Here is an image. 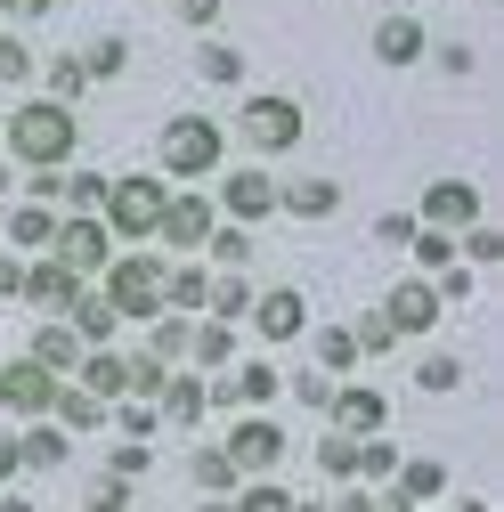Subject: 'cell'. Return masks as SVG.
<instances>
[{
    "label": "cell",
    "mask_w": 504,
    "mask_h": 512,
    "mask_svg": "<svg viewBox=\"0 0 504 512\" xmlns=\"http://www.w3.org/2000/svg\"><path fill=\"white\" fill-rule=\"evenodd\" d=\"M0 147H9V163H25V171H66L74 147H82V122L57 98H25L17 114H0Z\"/></svg>",
    "instance_id": "1"
},
{
    "label": "cell",
    "mask_w": 504,
    "mask_h": 512,
    "mask_svg": "<svg viewBox=\"0 0 504 512\" xmlns=\"http://www.w3.org/2000/svg\"><path fill=\"white\" fill-rule=\"evenodd\" d=\"M228 163V131L212 114H171L163 122V139H155V171L163 179H212Z\"/></svg>",
    "instance_id": "2"
},
{
    "label": "cell",
    "mask_w": 504,
    "mask_h": 512,
    "mask_svg": "<svg viewBox=\"0 0 504 512\" xmlns=\"http://www.w3.org/2000/svg\"><path fill=\"white\" fill-rule=\"evenodd\" d=\"M163 196H171V179H163V171H122V179L106 187L98 220L114 228V244H139V236H155V220H163Z\"/></svg>",
    "instance_id": "3"
},
{
    "label": "cell",
    "mask_w": 504,
    "mask_h": 512,
    "mask_svg": "<svg viewBox=\"0 0 504 512\" xmlns=\"http://www.w3.org/2000/svg\"><path fill=\"white\" fill-rule=\"evenodd\" d=\"M163 269H171V261H155V252H114V261L98 269L122 326H131V317H139V326H147V317H163Z\"/></svg>",
    "instance_id": "4"
},
{
    "label": "cell",
    "mask_w": 504,
    "mask_h": 512,
    "mask_svg": "<svg viewBox=\"0 0 504 512\" xmlns=\"http://www.w3.org/2000/svg\"><path fill=\"white\" fill-rule=\"evenodd\" d=\"M236 131L252 139V147H261V155H293L301 147V131H309V114H301V98H244L236 106Z\"/></svg>",
    "instance_id": "5"
},
{
    "label": "cell",
    "mask_w": 504,
    "mask_h": 512,
    "mask_svg": "<svg viewBox=\"0 0 504 512\" xmlns=\"http://www.w3.org/2000/svg\"><path fill=\"white\" fill-rule=\"evenodd\" d=\"M49 252H57V261H66L74 277H98L106 261H114V228L98 220V212H57V236H49Z\"/></svg>",
    "instance_id": "6"
},
{
    "label": "cell",
    "mask_w": 504,
    "mask_h": 512,
    "mask_svg": "<svg viewBox=\"0 0 504 512\" xmlns=\"http://www.w3.org/2000/svg\"><path fill=\"white\" fill-rule=\"evenodd\" d=\"M439 309H448V301H439V285L415 269V277H399L391 293H383V317H391V334L407 342V334H431L439 326Z\"/></svg>",
    "instance_id": "7"
},
{
    "label": "cell",
    "mask_w": 504,
    "mask_h": 512,
    "mask_svg": "<svg viewBox=\"0 0 504 512\" xmlns=\"http://www.w3.org/2000/svg\"><path fill=\"white\" fill-rule=\"evenodd\" d=\"M49 399H57V374L41 366V358H0V407L9 415H49Z\"/></svg>",
    "instance_id": "8"
},
{
    "label": "cell",
    "mask_w": 504,
    "mask_h": 512,
    "mask_svg": "<svg viewBox=\"0 0 504 512\" xmlns=\"http://www.w3.org/2000/svg\"><path fill=\"white\" fill-rule=\"evenodd\" d=\"M252 334L261 342H301V326H309V293L301 285H269V293H252Z\"/></svg>",
    "instance_id": "9"
},
{
    "label": "cell",
    "mask_w": 504,
    "mask_h": 512,
    "mask_svg": "<svg viewBox=\"0 0 504 512\" xmlns=\"http://www.w3.org/2000/svg\"><path fill=\"white\" fill-rule=\"evenodd\" d=\"M204 399L236 415V407H269V399H285V382H277V366H269V358H244L228 382H204Z\"/></svg>",
    "instance_id": "10"
},
{
    "label": "cell",
    "mask_w": 504,
    "mask_h": 512,
    "mask_svg": "<svg viewBox=\"0 0 504 512\" xmlns=\"http://www.w3.org/2000/svg\"><path fill=\"white\" fill-rule=\"evenodd\" d=\"M74 293H82V277L57 261V252H49V261H33V269H25V285H17V301H25L33 317H66V309H74Z\"/></svg>",
    "instance_id": "11"
},
{
    "label": "cell",
    "mask_w": 504,
    "mask_h": 512,
    "mask_svg": "<svg viewBox=\"0 0 504 512\" xmlns=\"http://www.w3.org/2000/svg\"><path fill=\"white\" fill-rule=\"evenodd\" d=\"M212 220H220V204H212V196H163V220H155V236H163L171 252H204Z\"/></svg>",
    "instance_id": "12"
},
{
    "label": "cell",
    "mask_w": 504,
    "mask_h": 512,
    "mask_svg": "<svg viewBox=\"0 0 504 512\" xmlns=\"http://www.w3.org/2000/svg\"><path fill=\"white\" fill-rule=\"evenodd\" d=\"M212 204H220V220H244V228H261V220L277 212V179H269V171H228Z\"/></svg>",
    "instance_id": "13"
},
{
    "label": "cell",
    "mask_w": 504,
    "mask_h": 512,
    "mask_svg": "<svg viewBox=\"0 0 504 512\" xmlns=\"http://www.w3.org/2000/svg\"><path fill=\"white\" fill-rule=\"evenodd\" d=\"M480 212H488V196L472 179H431L423 187V228H472Z\"/></svg>",
    "instance_id": "14"
},
{
    "label": "cell",
    "mask_w": 504,
    "mask_h": 512,
    "mask_svg": "<svg viewBox=\"0 0 504 512\" xmlns=\"http://www.w3.org/2000/svg\"><path fill=\"white\" fill-rule=\"evenodd\" d=\"M220 447L236 456V472H269V464L285 456V431H277V423H269L261 407H252V415H244V423H236V431H228Z\"/></svg>",
    "instance_id": "15"
},
{
    "label": "cell",
    "mask_w": 504,
    "mask_h": 512,
    "mask_svg": "<svg viewBox=\"0 0 504 512\" xmlns=\"http://www.w3.org/2000/svg\"><path fill=\"white\" fill-rule=\"evenodd\" d=\"M439 496H448V464H439V456H399V464H391V504H399V512L439 504Z\"/></svg>",
    "instance_id": "16"
},
{
    "label": "cell",
    "mask_w": 504,
    "mask_h": 512,
    "mask_svg": "<svg viewBox=\"0 0 504 512\" xmlns=\"http://www.w3.org/2000/svg\"><path fill=\"white\" fill-rule=\"evenodd\" d=\"M326 415H334V431H358V439H366V431H383V423H391V399H383V391H366V382H350V391L326 399Z\"/></svg>",
    "instance_id": "17"
},
{
    "label": "cell",
    "mask_w": 504,
    "mask_h": 512,
    "mask_svg": "<svg viewBox=\"0 0 504 512\" xmlns=\"http://www.w3.org/2000/svg\"><path fill=\"white\" fill-rule=\"evenodd\" d=\"M431 57V33L415 17H383L374 25V66H423Z\"/></svg>",
    "instance_id": "18"
},
{
    "label": "cell",
    "mask_w": 504,
    "mask_h": 512,
    "mask_svg": "<svg viewBox=\"0 0 504 512\" xmlns=\"http://www.w3.org/2000/svg\"><path fill=\"white\" fill-rule=\"evenodd\" d=\"M0 236H9L17 252H49V236H57V204H49V196H25V204H9Z\"/></svg>",
    "instance_id": "19"
},
{
    "label": "cell",
    "mask_w": 504,
    "mask_h": 512,
    "mask_svg": "<svg viewBox=\"0 0 504 512\" xmlns=\"http://www.w3.org/2000/svg\"><path fill=\"white\" fill-rule=\"evenodd\" d=\"M66 326H74V342H82V350H98V342H114L122 317H114V301H106V293H90V285H82V293H74V309H66Z\"/></svg>",
    "instance_id": "20"
},
{
    "label": "cell",
    "mask_w": 504,
    "mask_h": 512,
    "mask_svg": "<svg viewBox=\"0 0 504 512\" xmlns=\"http://www.w3.org/2000/svg\"><path fill=\"white\" fill-rule=\"evenodd\" d=\"M277 212H293V220H334V212H342V187H334V179H293V187H277Z\"/></svg>",
    "instance_id": "21"
},
{
    "label": "cell",
    "mask_w": 504,
    "mask_h": 512,
    "mask_svg": "<svg viewBox=\"0 0 504 512\" xmlns=\"http://www.w3.org/2000/svg\"><path fill=\"white\" fill-rule=\"evenodd\" d=\"M17 464H25V472H57V464H66V423L33 415V423H25V439H17Z\"/></svg>",
    "instance_id": "22"
},
{
    "label": "cell",
    "mask_w": 504,
    "mask_h": 512,
    "mask_svg": "<svg viewBox=\"0 0 504 512\" xmlns=\"http://www.w3.org/2000/svg\"><path fill=\"white\" fill-rule=\"evenodd\" d=\"M155 407H163V415H171L179 431H187V423H204V407H212V399H204V374H163Z\"/></svg>",
    "instance_id": "23"
},
{
    "label": "cell",
    "mask_w": 504,
    "mask_h": 512,
    "mask_svg": "<svg viewBox=\"0 0 504 512\" xmlns=\"http://www.w3.org/2000/svg\"><path fill=\"white\" fill-rule=\"evenodd\" d=\"M25 358H41L49 374H74L82 342H74V326H66V317H41V326H33V350H25Z\"/></svg>",
    "instance_id": "24"
},
{
    "label": "cell",
    "mask_w": 504,
    "mask_h": 512,
    "mask_svg": "<svg viewBox=\"0 0 504 512\" xmlns=\"http://www.w3.org/2000/svg\"><path fill=\"white\" fill-rule=\"evenodd\" d=\"M49 423H66V431H90V423H106V399H98V391H82V382H66V374H57Z\"/></svg>",
    "instance_id": "25"
},
{
    "label": "cell",
    "mask_w": 504,
    "mask_h": 512,
    "mask_svg": "<svg viewBox=\"0 0 504 512\" xmlns=\"http://www.w3.org/2000/svg\"><path fill=\"white\" fill-rule=\"evenodd\" d=\"M187 480H196L204 496H228L244 472H236V456H228V447H196V456H187Z\"/></svg>",
    "instance_id": "26"
},
{
    "label": "cell",
    "mask_w": 504,
    "mask_h": 512,
    "mask_svg": "<svg viewBox=\"0 0 504 512\" xmlns=\"http://www.w3.org/2000/svg\"><path fill=\"white\" fill-rule=\"evenodd\" d=\"M196 82L236 90V82H244V49H236V41H204V49H196Z\"/></svg>",
    "instance_id": "27"
},
{
    "label": "cell",
    "mask_w": 504,
    "mask_h": 512,
    "mask_svg": "<svg viewBox=\"0 0 504 512\" xmlns=\"http://www.w3.org/2000/svg\"><path fill=\"white\" fill-rule=\"evenodd\" d=\"M204 285H212V269H196V261H171L163 269V309H204Z\"/></svg>",
    "instance_id": "28"
},
{
    "label": "cell",
    "mask_w": 504,
    "mask_h": 512,
    "mask_svg": "<svg viewBox=\"0 0 504 512\" xmlns=\"http://www.w3.org/2000/svg\"><path fill=\"white\" fill-rule=\"evenodd\" d=\"M358 464H366V439L358 431H326L318 439V472L326 480H358Z\"/></svg>",
    "instance_id": "29"
},
{
    "label": "cell",
    "mask_w": 504,
    "mask_h": 512,
    "mask_svg": "<svg viewBox=\"0 0 504 512\" xmlns=\"http://www.w3.org/2000/svg\"><path fill=\"white\" fill-rule=\"evenodd\" d=\"M399 252H407V261H415L423 277H439V269L456 261V236H448V228H423V220H415V236H407Z\"/></svg>",
    "instance_id": "30"
},
{
    "label": "cell",
    "mask_w": 504,
    "mask_h": 512,
    "mask_svg": "<svg viewBox=\"0 0 504 512\" xmlns=\"http://www.w3.org/2000/svg\"><path fill=\"white\" fill-rule=\"evenodd\" d=\"M456 261H464V269H496V261H504V228H496L488 212H480V220L464 228V244H456Z\"/></svg>",
    "instance_id": "31"
},
{
    "label": "cell",
    "mask_w": 504,
    "mask_h": 512,
    "mask_svg": "<svg viewBox=\"0 0 504 512\" xmlns=\"http://www.w3.org/2000/svg\"><path fill=\"white\" fill-rule=\"evenodd\" d=\"M456 382H464V358H448V350H423V358H415V391H423V399H448Z\"/></svg>",
    "instance_id": "32"
},
{
    "label": "cell",
    "mask_w": 504,
    "mask_h": 512,
    "mask_svg": "<svg viewBox=\"0 0 504 512\" xmlns=\"http://www.w3.org/2000/svg\"><path fill=\"white\" fill-rule=\"evenodd\" d=\"M122 66H131V41H122V33H98V41L82 49V74H90V82H122Z\"/></svg>",
    "instance_id": "33"
},
{
    "label": "cell",
    "mask_w": 504,
    "mask_h": 512,
    "mask_svg": "<svg viewBox=\"0 0 504 512\" xmlns=\"http://www.w3.org/2000/svg\"><path fill=\"white\" fill-rule=\"evenodd\" d=\"M204 309H212V317H228V326H236V317L252 309V285H244V269H220V277L204 285Z\"/></svg>",
    "instance_id": "34"
},
{
    "label": "cell",
    "mask_w": 504,
    "mask_h": 512,
    "mask_svg": "<svg viewBox=\"0 0 504 512\" xmlns=\"http://www.w3.org/2000/svg\"><path fill=\"white\" fill-rule=\"evenodd\" d=\"M204 252H212L220 269H244V261H252V228H244V220H212V236H204Z\"/></svg>",
    "instance_id": "35"
},
{
    "label": "cell",
    "mask_w": 504,
    "mask_h": 512,
    "mask_svg": "<svg viewBox=\"0 0 504 512\" xmlns=\"http://www.w3.org/2000/svg\"><path fill=\"white\" fill-rule=\"evenodd\" d=\"M187 358H196V366H228L236 358V326H228V317H220V326H187Z\"/></svg>",
    "instance_id": "36"
},
{
    "label": "cell",
    "mask_w": 504,
    "mask_h": 512,
    "mask_svg": "<svg viewBox=\"0 0 504 512\" xmlns=\"http://www.w3.org/2000/svg\"><path fill=\"white\" fill-rule=\"evenodd\" d=\"M106 187H114L106 171H74V179H57V204H66V212H98Z\"/></svg>",
    "instance_id": "37"
},
{
    "label": "cell",
    "mask_w": 504,
    "mask_h": 512,
    "mask_svg": "<svg viewBox=\"0 0 504 512\" xmlns=\"http://www.w3.org/2000/svg\"><path fill=\"white\" fill-rule=\"evenodd\" d=\"M350 342H358V358H391V350H399V334H391V317H383V309H374V317H358V326H350Z\"/></svg>",
    "instance_id": "38"
},
{
    "label": "cell",
    "mask_w": 504,
    "mask_h": 512,
    "mask_svg": "<svg viewBox=\"0 0 504 512\" xmlns=\"http://www.w3.org/2000/svg\"><path fill=\"white\" fill-rule=\"evenodd\" d=\"M82 90H90V74H82V57H49V98H57V106H74Z\"/></svg>",
    "instance_id": "39"
},
{
    "label": "cell",
    "mask_w": 504,
    "mask_h": 512,
    "mask_svg": "<svg viewBox=\"0 0 504 512\" xmlns=\"http://www.w3.org/2000/svg\"><path fill=\"white\" fill-rule=\"evenodd\" d=\"M33 74H41V66H33V49H25L17 33H0V82H9V90H25Z\"/></svg>",
    "instance_id": "40"
},
{
    "label": "cell",
    "mask_w": 504,
    "mask_h": 512,
    "mask_svg": "<svg viewBox=\"0 0 504 512\" xmlns=\"http://www.w3.org/2000/svg\"><path fill=\"white\" fill-rule=\"evenodd\" d=\"M318 366H326V374H350V366H358V342H350V326H326V334H318Z\"/></svg>",
    "instance_id": "41"
},
{
    "label": "cell",
    "mask_w": 504,
    "mask_h": 512,
    "mask_svg": "<svg viewBox=\"0 0 504 512\" xmlns=\"http://www.w3.org/2000/svg\"><path fill=\"white\" fill-rule=\"evenodd\" d=\"M122 374H131V391H139V399H155V391H163V374H171V358L139 350V358H122Z\"/></svg>",
    "instance_id": "42"
},
{
    "label": "cell",
    "mask_w": 504,
    "mask_h": 512,
    "mask_svg": "<svg viewBox=\"0 0 504 512\" xmlns=\"http://www.w3.org/2000/svg\"><path fill=\"white\" fill-rule=\"evenodd\" d=\"M114 423H122V439H147V431L163 423V407H155V399H114Z\"/></svg>",
    "instance_id": "43"
},
{
    "label": "cell",
    "mask_w": 504,
    "mask_h": 512,
    "mask_svg": "<svg viewBox=\"0 0 504 512\" xmlns=\"http://www.w3.org/2000/svg\"><path fill=\"white\" fill-rule=\"evenodd\" d=\"M147 326H155V358H187V326H179V309H163V317H147Z\"/></svg>",
    "instance_id": "44"
},
{
    "label": "cell",
    "mask_w": 504,
    "mask_h": 512,
    "mask_svg": "<svg viewBox=\"0 0 504 512\" xmlns=\"http://www.w3.org/2000/svg\"><path fill=\"white\" fill-rule=\"evenodd\" d=\"M236 504H252V512H293V488H277V480H236Z\"/></svg>",
    "instance_id": "45"
},
{
    "label": "cell",
    "mask_w": 504,
    "mask_h": 512,
    "mask_svg": "<svg viewBox=\"0 0 504 512\" xmlns=\"http://www.w3.org/2000/svg\"><path fill=\"white\" fill-rule=\"evenodd\" d=\"M391 464H399V447H391L383 431H366V464H358V480H391Z\"/></svg>",
    "instance_id": "46"
},
{
    "label": "cell",
    "mask_w": 504,
    "mask_h": 512,
    "mask_svg": "<svg viewBox=\"0 0 504 512\" xmlns=\"http://www.w3.org/2000/svg\"><path fill=\"white\" fill-rule=\"evenodd\" d=\"M106 464H114L122 480H139V472H147L155 456H147V439H122V447H114V456H106Z\"/></svg>",
    "instance_id": "47"
},
{
    "label": "cell",
    "mask_w": 504,
    "mask_h": 512,
    "mask_svg": "<svg viewBox=\"0 0 504 512\" xmlns=\"http://www.w3.org/2000/svg\"><path fill=\"white\" fill-rule=\"evenodd\" d=\"M90 504H98V512H122V504H131V480H122V472H106V480L90 488Z\"/></svg>",
    "instance_id": "48"
},
{
    "label": "cell",
    "mask_w": 504,
    "mask_h": 512,
    "mask_svg": "<svg viewBox=\"0 0 504 512\" xmlns=\"http://www.w3.org/2000/svg\"><path fill=\"white\" fill-rule=\"evenodd\" d=\"M0 17L9 25H41V17H57V0H0Z\"/></svg>",
    "instance_id": "49"
},
{
    "label": "cell",
    "mask_w": 504,
    "mask_h": 512,
    "mask_svg": "<svg viewBox=\"0 0 504 512\" xmlns=\"http://www.w3.org/2000/svg\"><path fill=\"white\" fill-rule=\"evenodd\" d=\"M407 236H415V220H407V212H383V220H374V244H391V252H399Z\"/></svg>",
    "instance_id": "50"
},
{
    "label": "cell",
    "mask_w": 504,
    "mask_h": 512,
    "mask_svg": "<svg viewBox=\"0 0 504 512\" xmlns=\"http://www.w3.org/2000/svg\"><path fill=\"white\" fill-rule=\"evenodd\" d=\"M285 391H293L301 407H326V399H334V382H326V374H301V382H285Z\"/></svg>",
    "instance_id": "51"
},
{
    "label": "cell",
    "mask_w": 504,
    "mask_h": 512,
    "mask_svg": "<svg viewBox=\"0 0 504 512\" xmlns=\"http://www.w3.org/2000/svg\"><path fill=\"white\" fill-rule=\"evenodd\" d=\"M220 9H228V0H179V17L196 25V33H212V25H220Z\"/></svg>",
    "instance_id": "52"
},
{
    "label": "cell",
    "mask_w": 504,
    "mask_h": 512,
    "mask_svg": "<svg viewBox=\"0 0 504 512\" xmlns=\"http://www.w3.org/2000/svg\"><path fill=\"white\" fill-rule=\"evenodd\" d=\"M17 472H25V464H17V439H9V431H0V488H9Z\"/></svg>",
    "instance_id": "53"
},
{
    "label": "cell",
    "mask_w": 504,
    "mask_h": 512,
    "mask_svg": "<svg viewBox=\"0 0 504 512\" xmlns=\"http://www.w3.org/2000/svg\"><path fill=\"white\" fill-rule=\"evenodd\" d=\"M17 285H25V261H0V301H17Z\"/></svg>",
    "instance_id": "54"
},
{
    "label": "cell",
    "mask_w": 504,
    "mask_h": 512,
    "mask_svg": "<svg viewBox=\"0 0 504 512\" xmlns=\"http://www.w3.org/2000/svg\"><path fill=\"white\" fill-rule=\"evenodd\" d=\"M9 171H17V163H9V155H0V196H9Z\"/></svg>",
    "instance_id": "55"
}]
</instances>
